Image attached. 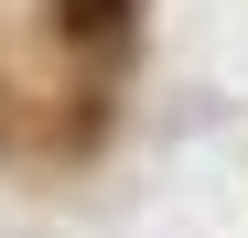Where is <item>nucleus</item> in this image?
Segmentation results:
<instances>
[{
  "label": "nucleus",
  "instance_id": "obj_1",
  "mask_svg": "<svg viewBox=\"0 0 248 238\" xmlns=\"http://www.w3.org/2000/svg\"><path fill=\"white\" fill-rule=\"evenodd\" d=\"M54 22L76 44H119V33H130V0H54Z\"/></svg>",
  "mask_w": 248,
  "mask_h": 238
}]
</instances>
